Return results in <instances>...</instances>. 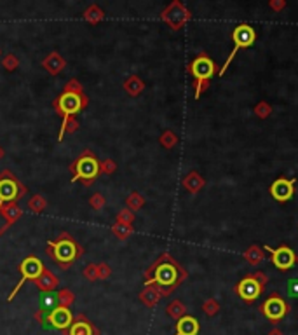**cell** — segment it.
<instances>
[{
	"mask_svg": "<svg viewBox=\"0 0 298 335\" xmlns=\"http://www.w3.org/2000/svg\"><path fill=\"white\" fill-rule=\"evenodd\" d=\"M147 276H149L147 286L155 285L162 297H168L171 295L173 290L178 288L185 281L187 271L176 262L175 258H171L168 253H164L153 264L152 269L147 273Z\"/></svg>",
	"mask_w": 298,
	"mask_h": 335,
	"instance_id": "1",
	"label": "cell"
},
{
	"mask_svg": "<svg viewBox=\"0 0 298 335\" xmlns=\"http://www.w3.org/2000/svg\"><path fill=\"white\" fill-rule=\"evenodd\" d=\"M188 72L192 73V77L195 79L194 89H195V100L201 98L203 92H206L209 89V81L211 77L216 75V70H220L216 66V63L208 56V53L197 54L190 63H188Z\"/></svg>",
	"mask_w": 298,
	"mask_h": 335,
	"instance_id": "2",
	"label": "cell"
},
{
	"mask_svg": "<svg viewBox=\"0 0 298 335\" xmlns=\"http://www.w3.org/2000/svg\"><path fill=\"white\" fill-rule=\"evenodd\" d=\"M255 40H256V30L251 27V25H248V23L237 25V27L232 30L234 47H232V51H230L229 56H227V60L222 65V68L218 70V75H225V72L229 70L230 63L234 61V58L237 56V53H239L241 49H248V47H251L253 44H255Z\"/></svg>",
	"mask_w": 298,
	"mask_h": 335,
	"instance_id": "3",
	"label": "cell"
},
{
	"mask_svg": "<svg viewBox=\"0 0 298 335\" xmlns=\"http://www.w3.org/2000/svg\"><path fill=\"white\" fill-rule=\"evenodd\" d=\"M258 311H260L272 325H277L291 312V305L284 301L279 293H272L267 301L258 307Z\"/></svg>",
	"mask_w": 298,
	"mask_h": 335,
	"instance_id": "4",
	"label": "cell"
},
{
	"mask_svg": "<svg viewBox=\"0 0 298 335\" xmlns=\"http://www.w3.org/2000/svg\"><path fill=\"white\" fill-rule=\"evenodd\" d=\"M37 320L40 321V323H47L51 328L66 330V328H70V325L73 323V316L68 307L56 305V307L51 309V311H38Z\"/></svg>",
	"mask_w": 298,
	"mask_h": 335,
	"instance_id": "5",
	"label": "cell"
},
{
	"mask_svg": "<svg viewBox=\"0 0 298 335\" xmlns=\"http://www.w3.org/2000/svg\"><path fill=\"white\" fill-rule=\"evenodd\" d=\"M264 290H265V286L262 285L253 274H246L241 281L234 286V292H236L237 297L242 299L246 304H253V302L264 293Z\"/></svg>",
	"mask_w": 298,
	"mask_h": 335,
	"instance_id": "6",
	"label": "cell"
},
{
	"mask_svg": "<svg viewBox=\"0 0 298 335\" xmlns=\"http://www.w3.org/2000/svg\"><path fill=\"white\" fill-rule=\"evenodd\" d=\"M56 108L60 110V114H63L65 116V121H63V127L61 131H60V140L63 138V133H65V127L68 126V117L72 116V114H77V112L82 108V96L81 94H77V92H63L61 96H60V100H58Z\"/></svg>",
	"mask_w": 298,
	"mask_h": 335,
	"instance_id": "7",
	"label": "cell"
},
{
	"mask_svg": "<svg viewBox=\"0 0 298 335\" xmlns=\"http://www.w3.org/2000/svg\"><path fill=\"white\" fill-rule=\"evenodd\" d=\"M79 253L81 251H79V248H77V244L73 243L72 239H60L58 243L49 244V255L54 260L63 264V267H65V264L73 262Z\"/></svg>",
	"mask_w": 298,
	"mask_h": 335,
	"instance_id": "8",
	"label": "cell"
},
{
	"mask_svg": "<svg viewBox=\"0 0 298 335\" xmlns=\"http://www.w3.org/2000/svg\"><path fill=\"white\" fill-rule=\"evenodd\" d=\"M192 18L190 11L183 7L181 2H173L168 7L162 11V20L173 28V30H180L181 27H185V23H188Z\"/></svg>",
	"mask_w": 298,
	"mask_h": 335,
	"instance_id": "9",
	"label": "cell"
},
{
	"mask_svg": "<svg viewBox=\"0 0 298 335\" xmlns=\"http://www.w3.org/2000/svg\"><path fill=\"white\" fill-rule=\"evenodd\" d=\"M264 250L268 251L270 262L279 271H284V273H286V271H290L293 266H297V253H295L290 246H286V244L275 248V250H272L270 246H265Z\"/></svg>",
	"mask_w": 298,
	"mask_h": 335,
	"instance_id": "10",
	"label": "cell"
},
{
	"mask_svg": "<svg viewBox=\"0 0 298 335\" xmlns=\"http://www.w3.org/2000/svg\"><path fill=\"white\" fill-rule=\"evenodd\" d=\"M42 273H44L42 262H40L37 257L25 258L23 262H21V279H19V283L16 285V288L12 290V293L9 295V301H12V299H14V295L19 292V288L23 286V283L27 281V279H37V277L40 276Z\"/></svg>",
	"mask_w": 298,
	"mask_h": 335,
	"instance_id": "11",
	"label": "cell"
},
{
	"mask_svg": "<svg viewBox=\"0 0 298 335\" xmlns=\"http://www.w3.org/2000/svg\"><path fill=\"white\" fill-rule=\"evenodd\" d=\"M295 178L279 177L268 187V194L274 197L277 203H288L295 194Z\"/></svg>",
	"mask_w": 298,
	"mask_h": 335,
	"instance_id": "12",
	"label": "cell"
},
{
	"mask_svg": "<svg viewBox=\"0 0 298 335\" xmlns=\"http://www.w3.org/2000/svg\"><path fill=\"white\" fill-rule=\"evenodd\" d=\"M72 170L75 171L72 182H77L79 178H84V180H92V178L98 175L99 164H98V161L92 157V155H82V157L79 159L75 164H73Z\"/></svg>",
	"mask_w": 298,
	"mask_h": 335,
	"instance_id": "13",
	"label": "cell"
},
{
	"mask_svg": "<svg viewBox=\"0 0 298 335\" xmlns=\"http://www.w3.org/2000/svg\"><path fill=\"white\" fill-rule=\"evenodd\" d=\"M199 330H201V325H199L197 318L185 314L183 318L176 321L175 335H197Z\"/></svg>",
	"mask_w": 298,
	"mask_h": 335,
	"instance_id": "14",
	"label": "cell"
},
{
	"mask_svg": "<svg viewBox=\"0 0 298 335\" xmlns=\"http://www.w3.org/2000/svg\"><path fill=\"white\" fill-rule=\"evenodd\" d=\"M66 335H98V330H96L86 318L81 316L79 320L73 321V323L70 325V330Z\"/></svg>",
	"mask_w": 298,
	"mask_h": 335,
	"instance_id": "15",
	"label": "cell"
},
{
	"mask_svg": "<svg viewBox=\"0 0 298 335\" xmlns=\"http://www.w3.org/2000/svg\"><path fill=\"white\" fill-rule=\"evenodd\" d=\"M204 185H206V180H204V178L201 177L197 171H190V173L183 178V187L190 194H197L199 190L203 189Z\"/></svg>",
	"mask_w": 298,
	"mask_h": 335,
	"instance_id": "16",
	"label": "cell"
},
{
	"mask_svg": "<svg viewBox=\"0 0 298 335\" xmlns=\"http://www.w3.org/2000/svg\"><path fill=\"white\" fill-rule=\"evenodd\" d=\"M242 257H244V260L249 266H258V264H262L265 260V251L264 248L258 246V244H251V246L246 248Z\"/></svg>",
	"mask_w": 298,
	"mask_h": 335,
	"instance_id": "17",
	"label": "cell"
},
{
	"mask_svg": "<svg viewBox=\"0 0 298 335\" xmlns=\"http://www.w3.org/2000/svg\"><path fill=\"white\" fill-rule=\"evenodd\" d=\"M161 292H159V288H157L155 285H149L145 290L142 292V295H140V299H142V302L145 305H149V307H153V305L159 302V299H161Z\"/></svg>",
	"mask_w": 298,
	"mask_h": 335,
	"instance_id": "18",
	"label": "cell"
},
{
	"mask_svg": "<svg viewBox=\"0 0 298 335\" xmlns=\"http://www.w3.org/2000/svg\"><path fill=\"white\" fill-rule=\"evenodd\" d=\"M16 194H18V189H16V182H12V180H0V203L14 199Z\"/></svg>",
	"mask_w": 298,
	"mask_h": 335,
	"instance_id": "19",
	"label": "cell"
},
{
	"mask_svg": "<svg viewBox=\"0 0 298 335\" xmlns=\"http://www.w3.org/2000/svg\"><path fill=\"white\" fill-rule=\"evenodd\" d=\"M166 312H168V316H171L173 320L178 321L180 318H183V316L187 314V307H185V304L181 301H173L168 304Z\"/></svg>",
	"mask_w": 298,
	"mask_h": 335,
	"instance_id": "20",
	"label": "cell"
},
{
	"mask_svg": "<svg viewBox=\"0 0 298 335\" xmlns=\"http://www.w3.org/2000/svg\"><path fill=\"white\" fill-rule=\"evenodd\" d=\"M35 281H37V285L40 286L44 292H51V288H54V286L58 285V279H54V276L49 273H42Z\"/></svg>",
	"mask_w": 298,
	"mask_h": 335,
	"instance_id": "21",
	"label": "cell"
},
{
	"mask_svg": "<svg viewBox=\"0 0 298 335\" xmlns=\"http://www.w3.org/2000/svg\"><path fill=\"white\" fill-rule=\"evenodd\" d=\"M58 305V295L53 292H44L40 295V311H51Z\"/></svg>",
	"mask_w": 298,
	"mask_h": 335,
	"instance_id": "22",
	"label": "cell"
},
{
	"mask_svg": "<svg viewBox=\"0 0 298 335\" xmlns=\"http://www.w3.org/2000/svg\"><path fill=\"white\" fill-rule=\"evenodd\" d=\"M253 112H255V116L258 117V119H267V117H270V114H272V107L267 103V101L262 100L255 105Z\"/></svg>",
	"mask_w": 298,
	"mask_h": 335,
	"instance_id": "23",
	"label": "cell"
},
{
	"mask_svg": "<svg viewBox=\"0 0 298 335\" xmlns=\"http://www.w3.org/2000/svg\"><path fill=\"white\" fill-rule=\"evenodd\" d=\"M203 311L206 312L208 316H216L218 312H220V302L216 301V299H206V301L203 302Z\"/></svg>",
	"mask_w": 298,
	"mask_h": 335,
	"instance_id": "24",
	"label": "cell"
},
{
	"mask_svg": "<svg viewBox=\"0 0 298 335\" xmlns=\"http://www.w3.org/2000/svg\"><path fill=\"white\" fill-rule=\"evenodd\" d=\"M44 65L49 68V72L51 73H58L60 70H61V66H63V60L58 56V54H51V58L47 60Z\"/></svg>",
	"mask_w": 298,
	"mask_h": 335,
	"instance_id": "25",
	"label": "cell"
},
{
	"mask_svg": "<svg viewBox=\"0 0 298 335\" xmlns=\"http://www.w3.org/2000/svg\"><path fill=\"white\" fill-rule=\"evenodd\" d=\"M143 88H145V84H143L138 77H131L129 81L126 82V89L131 92V94H138L140 91H143Z\"/></svg>",
	"mask_w": 298,
	"mask_h": 335,
	"instance_id": "26",
	"label": "cell"
},
{
	"mask_svg": "<svg viewBox=\"0 0 298 335\" xmlns=\"http://www.w3.org/2000/svg\"><path fill=\"white\" fill-rule=\"evenodd\" d=\"M161 143H162V147H166V149H173V147L178 143V136H176L173 131H164L161 136Z\"/></svg>",
	"mask_w": 298,
	"mask_h": 335,
	"instance_id": "27",
	"label": "cell"
},
{
	"mask_svg": "<svg viewBox=\"0 0 298 335\" xmlns=\"http://www.w3.org/2000/svg\"><path fill=\"white\" fill-rule=\"evenodd\" d=\"M72 302H73L72 292H68V290H63V292L58 293V305H61V307H68Z\"/></svg>",
	"mask_w": 298,
	"mask_h": 335,
	"instance_id": "28",
	"label": "cell"
},
{
	"mask_svg": "<svg viewBox=\"0 0 298 335\" xmlns=\"http://www.w3.org/2000/svg\"><path fill=\"white\" fill-rule=\"evenodd\" d=\"M286 290H288V297L298 299V277H291L286 285Z\"/></svg>",
	"mask_w": 298,
	"mask_h": 335,
	"instance_id": "29",
	"label": "cell"
},
{
	"mask_svg": "<svg viewBox=\"0 0 298 335\" xmlns=\"http://www.w3.org/2000/svg\"><path fill=\"white\" fill-rule=\"evenodd\" d=\"M114 231L117 232L120 239H126V236H129L133 232V229H131V225H126V223H119V225L114 227Z\"/></svg>",
	"mask_w": 298,
	"mask_h": 335,
	"instance_id": "30",
	"label": "cell"
},
{
	"mask_svg": "<svg viewBox=\"0 0 298 335\" xmlns=\"http://www.w3.org/2000/svg\"><path fill=\"white\" fill-rule=\"evenodd\" d=\"M127 204H129L133 210H138L143 204V197L140 196V194H131V197H129V201H127Z\"/></svg>",
	"mask_w": 298,
	"mask_h": 335,
	"instance_id": "31",
	"label": "cell"
},
{
	"mask_svg": "<svg viewBox=\"0 0 298 335\" xmlns=\"http://www.w3.org/2000/svg\"><path fill=\"white\" fill-rule=\"evenodd\" d=\"M268 7L274 12H281L283 9H286V0H270V2H268Z\"/></svg>",
	"mask_w": 298,
	"mask_h": 335,
	"instance_id": "32",
	"label": "cell"
},
{
	"mask_svg": "<svg viewBox=\"0 0 298 335\" xmlns=\"http://www.w3.org/2000/svg\"><path fill=\"white\" fill-rule=\"evenodd\" d=\"M86 18H88L89 21H96V20H101L103 18V12L99 11L98 7H91L88 11V14H86Z\"/></svg>",
	"mask_w": 298,
	"mask_h": 335,
	"instance_id": "33",
	"label": "cell"
},
{
	"mask_svg": "<svg viewBox=\"0 0 298 335\" xmlns=\"http://www.w3.org/2000/svg\"><path fill=\"white\" fill-rule=\"evenodd\" d=\"M30 206H31L33 212H42L44 206H46V201H44L42 197H35V199L30 203Z\"/></svg>",
	"mask_w": 298,
	"mask_h": 335,
	"instance_id": "34",
	"label": "cell"
},
{
	"mask_svg": "<svg viewBox=\"0 0 298 335\" xmlns=\"http://www.w3.org/2000/svg\"><path fill=\"white\" fill-rule=\"evenodd\" d=\"M119 220H120V223H126V225H129V223L133 222V215H131L127 210H124V212L119 215Z\"/></svg>",
	"mask_w": 298,
	"mask_h": 335,
	"instance_id": "35",
	"label": "cell"
},
{
	"mask_svg": "<svg viewBox=\"0 0 298 335\" xmlns=\"http://www.w3.org/2000/svg\"><path fill=\"white\" fill-rule=\"evenodd\" d=\"M253 276H255L256 277V279H258V281H260L262 283V285H267V283H268V276H267V274H265L264 273V271H256V273H253Z\"/></svg>",
	"mask_w": 298,
	"mask_h": 335,
	"instance_id": "36",
	"label": "cell"
},
{
	"mask_svg": "<svg viewBox=\"0 0 298 335\" xmlns=\"http://www.w3.org/2000/svg\"><path fill=\"white\" fill-rule=\"evenodd\" d=\"M86 276H88L91 281L98 279V269H96V266H91L89 269H86Z\"/></svg>",
	"mask_w": 298,
	"mask_h": 335,
	"instance_id": "37",
	"label": "cell"
},
{
	"mask_svg": "<svg viewBox=\"0 0 298 335\" xmlns=\"http://www.w3.org/2000/svg\"><path fill=\"white\" fill-rule=\"evenodd\" d=\"M91 204L94 206V208H101V206L105 204V201H103V197L99 196V194H96V196L91 199Z\"/></svg>",
	"mask_w": 298,
	"mask_h": 335,
	"instance_id": "38",
	"label": "cell"
},
{
	"mask_svg": "<svg viewBox=\"0 0 298 335\" xmlns=\"http://www.w3.org/2000/svg\"><path fill=\"white\" fill-rule=\"evenodd\" d=\"M16 65H18V60H16L14 56H9V60L5 61V66H7V68H14Z\"/></svg>",
	"mask_w": 298,
	"mask_h": 335,
	"instance_id": "39",
	"label": "cell"
},
{
	"mask_svg": "<svg viewBox=\"0 0 298 335\" xmlns=\"http://www.w3.org/2000/svg\"><path fill=\"white\" fill-rule=\"evenodd\" d=\"M114 170H115V164H114V162H110V161L105 162V171H107V173H112Z\"/></svg>",
	"mask_w": 298,
	"mask_h": 335,
	"instance_id": "40",
	"label": "cell"
},
{
	"mask_svg": "<svg viewBox=\"0 0 298 335\" xmlns=\"http://www.w3.org/2000/svg\"><path fill=\"white\" fill-rule=\"evenodd\" d=\"M267 335H284V334H283V330H281V328H277V327H275V328H272V330L268 332Z\"/></svg>",
	"mask_w": 298,
	"mask_h": 335,
	"instance_id": "41",
	"label": "cell"
},
{
	"mask_svg": "<svg viewBox=\"0 0 298 335\" xmlns=\"http://www.w3.org/2000/svg\"><path fill=\"white\" fill-rule=\"evenodd\" d=\"M297 266H298V255H297Z\"/></svg>",
	"mask_w": 298,
	"mask_h": 335,
	"instance_id": "42",
	"label": "cell"
},
{
	"mask_svg": "<svg viewBox=\"0 0 298 335\" xmlns=\"http://www.w3.org/2000/svg\"><path fill=\"white\" fill-rule=\"evenodd\" d=\"M0 157H2V151H0Z\"/></svg>",
	"mask_w": 298,
	"mask_h": 335,
	"instance_id": "43",
	"label": "cell"
}]
</instances>
